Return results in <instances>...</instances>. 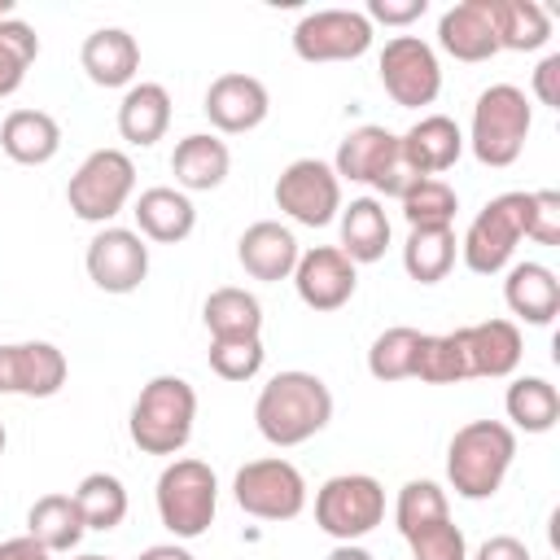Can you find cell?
Instances as JSON below:
<instances>
[{
  "label": "cell",
  "instance_id": "277c9868",
  "mask_svg": "<svg viewBox=\"0 0 560 560\" xmlns=\"http://www.w3.org/2000/svg\"><path fill=\"white\" fill-rule=\"evenodd\" d=\"M529 127H534L529 96L516 83H490L472 105V127H468L464 144L472 149V158L481 166L503 171L525 153Z\"/></svg>",
  "mask_w": 560,
  "mask_h": 560
},
{
  "label": "cell",
  "instance_id": "ee69618b",
  "mask_svg": "<svg viewBox=\"0 0 560 560\" xmlns=\"http://www.w3.org/2000/svg\"><path fill=\"white\" fill-rule=\"evenodd\" d=\"M534 101L547 105V109H560V52H547L534 70Z\"/></svg>",
  "mask_w": 560,
  "mask_h": 560
},
{
  "label": "cell",
  "instance_id": "e575fe53",
  "mask_svg": "<svg viewBox=\"0 0 560 560\" xmlns=\"http://www.w3.org/2000/svg\"><path fill=\"white\" fill-rule=\"evenodd\" d=\"M74 503H79V516H83V525L88 529H101V534H109V529H118L122 521H127V486L114 477V472H88L74 490Z\"/></svg>",
  "mask_w": 560,
  "mask_h": 560
},
{
  "label": "cell",
  "instance_id": "74e56055",
  "mask_svg": "<svg viewBox=\"0 0 560 560\" xmlns=\"http://www.w3.org/2000/svg\"><path fill=\"white\" fill-rule=\"evenodd\" d=\"M39 57V35L22 18H0V101L26 83V70Z\"/></svg>",
  "mask_w": 560,
  "mask_h": 560
},
{
  "label": "cell",
  "instance_id": "7a4b0ae2",
  "mask_svg": "<svg viewBox=\"0 0 560 560\" xmlns=\"http://www.w3.org/2000/svg\"><path fill=\"white\" fill-rule=\"evenodd\" d=\"M512 459H516V429H508L503 420H468L455 429L446 446V481L459 499L481 503L499 494Z\"/></svg>",
  "mask_w": 560,
  "mask_h": 560
},
{
  "label": "cell",
  "instance_id": "60d3db41",
  "mask_svg": "<svg viewBox=\"0 0 560 560\" xmlns=\"http://www.w3.org/2000/svg\"><path fill=\"white\" fill-rule=\"evenodd\" d=\"M411 560H468V538L455 521H438L407 538Z\"/></svg>",
  "mask_w": 560,
  "mask_h": 560
},
{
  "label": "cell",
  "instance_id": "52a82bcc",
  "mask_svg": "<svg viewBox=\"0 0 560 560\" xmlns=\"http://www.w3.org/2000/svg\"><path fill=\"white\" fill-rule=\"evenodd\" d=\"M385 521V486L372 472H337L315 490V525L337 542H359Z\"/></svg>",
  "mask_w": 560,
  "mask_h": 560
},
{
  "label": "cell",
  "instance_id": "bcb514c9",
  "mask_svg": "<svg viewBox=\"0 0 560 560\" xmlns=\"http://www.w3.org/2000/svg\"><path fill=\"white\" fill-rule=\"evenodd\" d=\"M0 560H52L31 534H18V538H4L0 542Z\"/></svg>",
  "mask_w": 560,
  "mask_h": 560
},
{
  "label": "cell",
  "instance_id": "5bb4252c",
  "mask_svg": "<svg viewBox=\"0 0 560 560\" xmlns=\"http://www.w3.org/2000/svg\"><path fill=\"white\" fill-rule=\"evenodd\" d=\"M70 376L66 350L52 341H4L0 346V394L13 398H52Z\"/></svg>",
  "mask_w": 560,
  "mask_h": 560
},
{
  "label": "cell",
  "instance_id": "7bdbcfd3",
  "mask_svg": "<svg viewBox=\"0 0 560 560\" xmlns=\"http://www.w3.org/2000/svg\"><path fill=\"white\" fill-rule=\"evenodd\" d=\"M429 0H368L363 18L368 22H385V26H411L416 18H424Z\"/></svg>",
  "mask_w": 560,
  "mask_h": 560
},
{
  "label": "cell",
  "instance_id": "9c48e42d",
  "mask_svg": "<svg viewBox=\"0 0 560 560\" xmlns=\"http://www.w3.org/2000/svg\"><path fill=\"white\" fill-rule=\"evenodd\" d=\"M232 499L254 521H293L306 508V477L280 455L249 459L232 477Z\"/></svg>",
  "mask_w": 560,
  "mask_h": 560
},
{
  "label": "cell",
  "instance_id": "9a60e30c",
  "mask_svg": "<svg viewBox=\"0 0 560 560\" xmlns=\"http://www.w3.org/2000/svg\"><path fill=\"white\" fill-rule=\"evenodd\" d=\"M201 109H206V118H210V127L219 136H245V131H254V127L267 122L271 92H267L262 79H254L245 70H228V74L210 79Z\"/></svg>",
  "mask_w": 560,
  "mask_h": 560
},
{
  "label": "cell",
  "instance_id": "484cf974",
  "mask_svg": "<svg viewBox=\"0 0 560 560\" xmlns=\"http://www.w3.org/2000/svg\"><path fill=\"white\" fill-rule=\"evenodd\" d=\"M166 127H171V92L149 79L131 83L118 101V136L136 149H149L166 136Z\"/></svg>",
  "mask_w": 560,
  "mask_h": 560
},
{
  "label": "cell",
  "instance_id": "83f0119b",
  "mask_svg": "<svg viewBox=\"0 0 560 560\" xmlns=\"http://www.w3.org/2000/svg\"><path fill=\"white\" fill-rule=\"evenodd\" d=\"M337 228H341V245L337 249L354 267L385 258V249H389V214H385V206L376 197H354L350 206H341Z\"/></svg>",
  "mask_w": 560,
  "mask_h": 560
},
{
  "label": "cell",
  "instance_id": "30bf717a",
  "mask_svg": "<svg viewBox=\"0 0 560 560\" xmlns=\"http://www.w3.org/2000/svg\"><path fill=\"white\" fill-rule=\"evenodd\" d=\"M376 74H381L385 96L402 109H424L442 92V61H438L433 44L420 35L385 39V48L376 57Z\"/></svg>",
  "mask_w": 560,
  "mask_h": 560
},
{
  "label": "cell",
  "instance_id": "4316f807",
  "mask_svg": "<svg viewBox=\"0 0 560 560\" xmlns=\"http://www.w3.org/2000/svg\"><path fill=\"white\" fill-rule=\"evenodd\" d=\"M398 153V136L389 131V127H381V122H363V127H354L341 144H337V153H332V171H337V179H350V184H372L376 175H381V166L389 162Z\"/></svg>",
  "mask_w": 560,
  "mask_h": 560
},
{
  "label": "cell",
  "instance_id": "7dc6e473",
  "mask_svg": "<svg viewBox=\"0 0 560 560\" xmlns=\"http://www.w3.org/2000/svg\"><path fill=\"white\" fill-rule=\"evenodd\" d=\"M136 560H197L184 542H153V547H144Z\"/></svg>",
  "mask_w": 560,
  "mask_h": 560
},
{
  "label": "cell",
  "instance_id": "8fae6325",
  "mask_svg": "<svg viewBox=\"0 0 560 560\" xmlns=\"http://www.w3.org/2000/svg\"><path fill=\"white\" fill-rule=\"evenodd\" d=\"M276 210L289 214L302 228H328L341 214V179L328 162L319 158H293L280 175H276Z\"/></svg>",
  "mask_w": 560,
  "mask_h": 560
},
{
  "label": "cell",
  "instance_id": "3957f363",
  "mask_svg": "<svg viewBox=\"0 0 560 560\" xmlns=\"http://www.w3.org/2000/svg\"><path fill=\"white\" fill-rule=\"evenodd\" d=\"M197 424V389L184 376H153L127 416V433L144 455H179L192 442Z\"/></svg>",
  "mask_w": 560,
  "mask_h": 560
},
{
  "label": "cell",
  "instance_id": "ac0fdd59",
  "mask_svg": "<svg viewBox=\"0 0 560 560\" xmlns=\"http://www.w3.org/2000/svg\"><path fill=\"white\" fill-rule=\"evenodd\" d=\"M438 48L455 61H490L499 52L494 39V22H490V4L486 0H459L438 18Z\"/></svg>",
  "mask_w": 560,
  "mask_h": 560
},
{
  "label": "cell",
  "instance_id": "7402d4cb",
  "mask_svg": "<svg viewBox=\"0 0 560 560\" xmlns=\"http://www.w3.org/2000/svg\"><path fill=\"white\" fill-rule=\"evenodd\" d=\"M503 302L516 319L534 324V328H547L556 315H560V280L547 262H512L508 267V280H503Z\"/></svg>",
  "mask_w": 560,
  "mask_h": 560
},
{
  "label": "cell",
  "instance_id": "5b68a950",
  "mask_svg": "<svg viewBox=\"0 0 560 560\" xmlns=\"http://www.w3.org/2000/svg\"><path fill=\"white\" fill-rule=\"evenodd\" d=\"M153 503H158V521L175 534V538H201L210 525H214V512H219V477L206 459H171L162 472H158V486H153Z\"/></svg>",
  "mask_w": 560,
  "mask_h": 560
},
{
  "label": "cell",
  "instance_id": "c3c4849f",
  "mask_svg": "<svg viewBox=\"0 0 560 560\" xmlns=\"http://www.w3.org/2000/svg\"><path fill=\"white\" fill-rule=\"evenodd\" d=\"M324 560H376V556H372L368 547H359V542H337Z\"/></svg>",
  "mask_w": 560,
  "mask_h": 560
},
{
  "label": "cell",
  "instance_id": "44dd1931",
  "mask_svg": "<svg viewBox=\"0 0 560 560\" xmlns=\"http://www.w3.org/2000/svg\"><path fill=\"white\" fill-rule=\"evenodd\" d=\"M131 214H136V232H140L144 241H158V245H179V241H188L192 228H197V206H192V197L179 192V188H171V184L144 188V192L136 197Z\"/></svg>",
  "mask_w": 560,
  "mask_h": 560
},
{
  "label": "cell",
  "instance_id": "8992f818",
  "mask_svg": "<svg viewBox=\"0 0 560 560\" xmlns=\"http://www.w3.org/2000/svg\"><path fill=\"white\" fill-rule=\"evenodd\" d=\"M136 197V162L122 149H92L66 184V206L83 223H114Z\"/></svg>",
  "mask_w": 560,
  "mask_h": 560
},
{
  "label": "cell",
  "instance_id": "836d02e7",
  "mask_svg": "<svg viewBox=\"0 0 560 560\" xmlns=\"http://www.w3.org/2000/svg\"><path fill=\"white\" fill-rule=\"evenodd\" d=\"M416 381L424 385H455L468 381V350H464V332H420V350H416Z\"/></svg>",
  "mask_w": 560,
  "mask_h": 560
},
{
  "label": "cell",
  "instance_id": "d6986e66",
  "mask_svg": "<svg viewBox=\"0 0 560 560\" xmlns=\"http://www.w3.org/2000/svg\"><path fill=\"white\" fill-rule=\"evenodd\" d=\"M398 144H402V158L411 162L416 175H424V179L438 175L442 179V171H451L464 153V131L451 114H424L398 136Z\"/></svg>",
  "mask_w": 560,
  "mask_h": 560
},
{
  "label": "cell",
  "instance_id": "ab89813d",
  "mask_svg": "<svg viewBox=\"0 0 560 560\" xmlns=\"http://www.w3.org/2000/svg\"><path fill=\"white\" fill-rule=\"evenodd\" d=\"M206 359H210V372L219 381H236L241 385V381H254L262 372L267 350H262V337H210Z\"/></svg>",
  "mask_w": 560,
  "mask_h": 560
},
{
  "label": "cell",
  "instance_id": "681fc988",
  "mask_svg": "<svg viewBox=\"0 0 560 560\" xmlns=\"http://www.w3.org/2000/svg\"><path fill=\"white\" fill-rule=\"evenodd\" d=\"M0 18H13V0H0Z\"/></svg>",
  "mask_w": 560,
  "mask_h": 560
},
{
  "label": "cell",
  "instance_id": "2e32d148",
  "mask_svg": "<svg viewBox=\"0 0 560 560\" xmlns=\"http://www.w3.org/2000/svg\"><path fill=\"white\" fill-rule=\"evenodd\" d=\"M289 280H293L302 306H311V311H341L354 298V289H359V267L337 245H315V249H302V258H298Z\"/></svg>",
  "mask_w": 560,
  "mask_h": 560
},
{
  "label": "cell",
  "instance_id": "f6af8a7d",
  "mask_svg": "<svg viewBox=\"0 0 560 560\" xmlns=\"http://www.w3.org/2000/svg\"><path fill=\"white\" fill-rule=\"evenodd\" d=\"M472 560H534V556H529V547H525L516 534H494V538H486V542L477 547Z\"/></svg>",
  "mask_w": 560,
  "mask_h": 560
},
{
  "label": "cell",
  "instance_id": "7c38bea8",
  "mask_svg": "<svg viewBox=\"0 0 560 560\" xmlns=\"http://www.w3.org/2000/svg\"><path fill=\"white\" fill-rule=\"evenodd\" d=\"M293 52L311 66L354 61L372 48V22L359 9H311L293 26Z\"/></svg>",
  "mask_w": 560,
  "mask_h": 560
},
{
  "label": "cell",
  "instance_id": "f907efd6",
  "mask_svg": "<svg viewBox=\"0 0 560 560\" xmlns=\"http://www.w3.org/2000/svg\"><path fill=\"white\" fill-rule=\"evenodd\" d=\"M74 560H114V556H96V551H83V556H74Z\"/></svg>",
  "mask_w": 560,
  "mask_h": 560
},
{
  "label": "cell",
  "instance_id": "cb8c5ba5",
  "mask_svg": "<svg viewBox=\"0 0 560 560\" xmlns=\"http://www.w3.org/2000/svg\"><path fill=\"white\" fill-rule=\"evenodd\" d=\"M228 171H232V149L214 131H192L171 153V175L179 192H210L228 179Z\"/></svg>",
  "mask_w": 560,
  "mask_h": 560
},
{
  "label": "cell",
  "instance_id": "603a6c76",
  "mask_svg": "<svg viewBox=\"0 0 560 560\" xmlns=\"http://www.w3.org/2000/svg\"><path fill=\"white\" fill-rule=\"evenodd\" d=\"M464 332V350H468V372L472 376H490V381H503L521 368V354H525V337L512 319H481V324H468L459 328Z\"/></svg>",
  "mask_w": 560,
  "mask_h": 560
},
{
  "label": "cell",
  "instance_id": "ba28073f",
  "mask_svg": "<svg viewBox=\"0 0 560 560\" xmlns=\"http://www.w3.org/2000/svg\"><path fill=\"white\" fill-rule=\"evenodd\" d=\"M521 241H525V192H499L472 214L459 241V258L472 276H499L512 267Z\"/></svg>",
  "mask_w": 560,
  "mask_h": 560
},
{
  "label": "cell",
  "instance_id": "e0dca14e",
  "mask_svg": "<svg viewBox=\"0 0 560 560\" xmlns=\"http://www.w3.org/2000/svg\"><path fill=\"white\" fill-rule=\"evenodd\" d=\"M298 258H302V245H298L293 228H284L280 219H258L236 241V262L245 267V276H254L262 284L289 280Z\"/></svg>",
  "mask_w": 560,
  "mask_h": 560
},
{
  "label": "cell",
  "instance_id": "6da1fadb",
  "mask_svg": "<svg viewBox=\"0 0 560 560\" xmlns=\"http://www.w3.org/2000/svg\"><path fill=\"white\" fill-rule=\"evenodd\" d=\"M332 420V389L302 368L276 372L254 398V424L271 446H302Z\"/></svg>",
  "mask_w": 560,
  "mask_h": 560
},
{
  "label": "cell",
  "instance_id": "8d00e7d4",
  "mask_svg": "<svg viewBox=\"0 0 560 560\" xmlns=\"http://www.w3.org/2000/svg\"><path fill=\"white\" fill-rule=\"evenodd\" d=\"M438 521H451L446 490H442L438 481H429V477L407 481V486L398 490V499H394V525H398V534L411 538V534H420V529H429V525H438Z\"/></svg>",
  "mask_w": 560,
  "mask_h": 560
},
{
  "label": "cell",
  "instance_id": "ffe728a7",
  "mask_svg": "<svg viewBox=\"0 0 560 560\" xmlns=\"http://www.w3.org/2000/svg\"><path fill=\"white\" fill-rule=\"evenodd\" d=\"M79 66L96 88H131L140 74V44L122 26H101L83 39Z\"/></svg>",
  "mask_w": 560,
  "mask_h": 560
},
{
  "label": "cell",
  "instance_id": "1f68e13d",
  "mask_svg": "<svg viewBox=\"0 0 560 560\" xmlns=\"http://www.w3.org/2000/svg\"><path fill=\"white\" fill-rule=\"evenodd\" d=\"M455 254H459L455 228H411L402 245V267L416 284H438L451 276Z\"/></svg>",
  "mask_w": 560,
  "mask_h": 560
},
{
  "label": "cell",
  "instance_id": "d6a6232c",
  "mask_svg": "<svg viewBox=\"0 0 560 560\" xmlns=\"http://www.w3.org/2000/svg\"><path fill=\"white\" fill-rule=\"evenodd\" d=\"M201 319L210 337H262V302L236 284L214 289L201 306Z\"/></svg>",
  "mask_w": 560,
  "mask_h": 560
},
{
  "label": "cell",
  "instance_id": "4fadbf2b",
  "mask_svg": "<svg viewBox=\"0 0 560 560\" xmlns=\"http://www.w3.org/2000/svg\"><path fill=\"white\" fill-rule=\"evenodd\" d=\"M83 267H88V280L101 289V293H136L149 276V245L140 232L131 228H118V223H105L92 241H88V254H83Z\"/></svg>",
  "mask_w": 560,
  "mask_h": 560
},
{
  "label": "cell",
  "instance_id": "816d5d0a",
  "mask_svg": "<svg viewBox=\"0 0 560 560\" xmlns=\"http://www.w3.org/2000/svg\"><path fill=\"white\" fill-rule=\"evenodd\" d=\"M4 442H9V438H4V424H0V455H4Z\"/></svg>",
  "mask_w": 560,
  "mask_h": 560
},
{
  "label": "cell",
  "instance_id": "b9f144b4",
  "mask_svg": "<svg viewBox=\"0 0 560 560\" xmlns=\"http://www.w3.org/2000/svg\"><path fill=\"white\" fill-rule=\"evenodd\" d=\"M525 236L538 245H560V192L556 188L525 192Z\"/></svg>",
  "mask_w": 560,
  "mask_h": 560
},
{
  "label": "cell",
  "instance_id": "f1b7e54d",
  "mask_svg": "<svg viewBox=\"0 0 560 560\" xmlns=\"http://www.w3.org/2000/svg\"><path fill=\"white\" fill-rule=\"evenodd\" d=\"M26 534H31L48 556L74 551V547H79V538L88 534V525H83V516H79L74 494H61V490L39 494V499L31 503V512H26Z\"/></svg>",
  "mask_w": 560,
  "mask_h": 560
},
{
  "label": "cell",
  "instance_id": "f546056e",
  "mask_svg": "<svg viewBox=\"0 0 560 560\" xmlns=\"http://www.w3.org/2000/svg\"><path fill=\"white\" fill-rule=\"evenodd\" d=\"M490 4V22H494V39L499 52H538L551 39V13L538 0H486Z\"/></svg>",
  "mask_w": 560,
  "mask_h": 560
},
{
  "label": "cell",
  "instance_id": "4dcf8cb0",
  "mask_svg": "<svg viewBox=\"0 0 560 560\" xmlns=\"http://www.w3.org/2000/svg\"><path fill=\"white\" fill-rule=\"evenodd\" d=\"M503 411H508V429H525V433H551L560 420V389L547 376H516L503 394Z\"/></svg>",
  "mask_w": 560,
  "mask_h": 560
},
{
  "label": "cell",
  "instance_id": "f35d334b",
  "mask_svg": "<svg viewBox=\"0 0 560 560\" xmlns=\"http://www.w3.org/2000/svg\"><path fill=\"white\" fill-rule=\"evenodd\" d=\"M398 206H402L407 228H451L455 223V210H459V192L446 179L429 175V179L411 184Z\"/></svg>",
  "mask_w": 560,
  "mask_h": 560
},
{
  "label": "cell",
  "instance_id": "d4e9b609",
  "mask_svg": "<svg viewBox=\"0 0 560 560\" xmlns=\"http://www.w3.org/2000/svg\"><path fill=\"white\" fill-rule=\"evenodd\" d=\"M0 149L18 166H44L61 149V122L48 109H9L0 122Z\"/></svg>",
  "mask_w": 560,
  "mask_h": 560
},
{
  "label": "cell",
  "instance_id": "d590c367",
  "mask_svg": "<svg viewBox=\"0 0 560 560\" xmlns=\"http://www.w3.org/2000/svg\"><path fill=\"white\" fill-rule=\"evenodd\" d=\"M416 350H420V328H411V324H394V328L376 332V341L368 346V372H372V381H381V385L411 381Z\"/></svg>",
  "mask_w": 560,
  "mask_h": 560
}]
</instances>
